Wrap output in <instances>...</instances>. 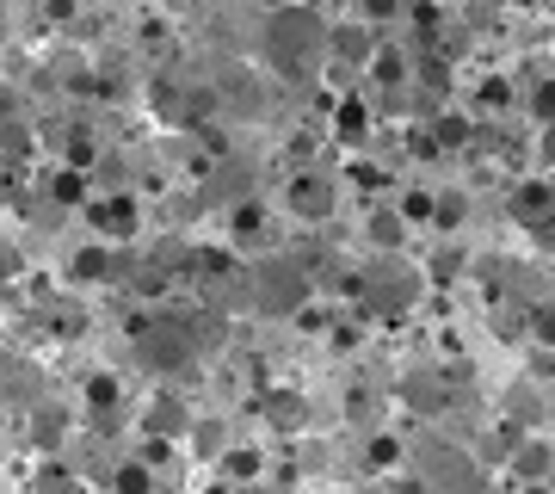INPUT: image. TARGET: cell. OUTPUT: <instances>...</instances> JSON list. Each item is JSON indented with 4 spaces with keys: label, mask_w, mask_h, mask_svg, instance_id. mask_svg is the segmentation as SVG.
<instances>
[{
    "label": "cell",
    "mask_w": 555,
    "mask_h": 494,
    "mask_svg": "<svg viewBox=\"0 0 555 494\" xmlns=\"http://www.w3.org/2000/svg\"><path fill=\"white\" fill-rule=\"evenodd\" d=\"M315 44H321V31H315L309 13H284L272 25V56H278V68H290V75H296V68H309Z\"/></svg>",
    "instance_id": "obj_1"
},
{
    "label": "cell",
    "mask_w": 555,
    "mask_h": 494,
    "mask_svg": "<svg viewBox=\"0 0 555 494\" xmlns=\"http://www.w3.org/2000/svg\"><path fill=\"white\" fill-rule=\"evenodd\" d=\"M290 198H296V204H303V210H309V217H321V210H327V192H321L315 180H303V186H296Z\"/></svg>",
    "instance_id": "obj_2"
},
{
    "label": "cell",
    "mask_w": 555,
    "mask_h": 494,
    "mask_svg": "<svg viewBox=\"0 0 555 494\" xmlns=\"http://www.w3.org/2000/svg\"><path fill=\"white\" fill-rule=\"evenodd\" d=\"M99 223H105V229H130V204H105Z\"/></svg>",
    "instance_id": "obj_3"
},
{
    "label": "cell",
    "mask_w": 555,
    "mask_h": 494,
    "mask_svg": "<svg viewBox=\"0 0 555 494\" xmlns=\"http://www.w3.org/2000/svg\"><path fill=\"white\" fill-rule=\"evenodd\" d=\"M537 118H555V87H537Z\"/></svg>",
    "instance_id": "obj_4"
},
{
    "label": "cell",
    "mask_w": 555,
    "mask_h": 494,
    "mask_svg": "<svg viewBox=\"0 0 555 494\" xmlns=\"http://www.w3.org/2000/svg\"><path fill=\"white\" fill-rule=\"evenodd\" d=\"M118 488H148V470H118Z\"/></svg>",
    "instance_id": "obj_5"
},
{
    "label": "cell",
    "mask_w": 555,
    "mask_h": 494,
    "mask_svg": "<svg viewBox=\"0 0 555 494\" xmlns=\"http://www.w3.org/2000/svg\"><path fill=\"white\" fill-rule=\"evenodd\" d=\"M549 143H555V136H549ZM549 155H555V149H549Z\"/></svg>",
    "instance_id": "obj_6"
}]
</instances>
